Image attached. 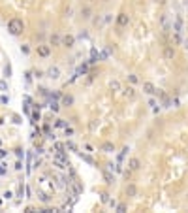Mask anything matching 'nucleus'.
Listing matches in <instances>:
<instances>
[{
  "label": "nucleus",
  "mask_w": 188,
  "mask_h": 213,
  "mask_svg": "<svg viewBox=\"0 0 188 213\" xmlns=\"http://www.w3.org/2000/svg\"><path fill=\"white\" fill-rule=\"evenodd\" d=\"M23 30H24V23H23V19H19V17H11V19L8 21V32H9L11 36H19V34H23Z\"/></svg>",
  "instance_id": "obj_1"
},
{
  "label": "nucleus",
  "mask_w": 188,
  "mask_h": 213,
  "mask_svg": "<svg viewBox=\"0 0 188 213\" xmlns=\"http://www.w3.org/2000/svg\"><path fill=\"white\" fill-rule=\"evenodd\" d=\"M36 53H38V57L47 59V57L51 55V45H47V43H40V45L36 47Z\"/></svg>",
  "instance_id": "obj_2"
},
{
  "label": "nucleus",
  "mask_w": 188,
  "mask_h": 213,
  "mask_svg": "<svg viewBox=\"0 0 188 213\" xmlns=\"http://www.w3.org/2000/svg\"><path fill=\"white\" fill-rule=\"evenodd\" d=\"M128 23H130V17H128V13L121 11V13L117 15V26H119V28H124V26H128Z\"/></svg>",
  "instance_id": "obj_3"
},
{
  "label": "nucleus",
  "mask_w": 188,
  "mask_h": 213,
  "mask_svg": "<svg viewBox=\"0 0 188 213\" xmlns=\"http://www.w3.org/2000/svg\"><path fill=\"white\" fill-rule=\"evenodd\" d=\"M62 45L68 47V49H72V47L75 45V36H73V34H66V36L62 38Z\"/></svg>",
  "instance_id": "obj_4"
},
{
  "label": "nucleus",
  "mask_w": 188,
  "mask_h": 213,
  "mask_svg": "<svg viewBox=\"0 0 188 213\" xmlns=\"http://www.w3.org/2000/svg\"><path fill=\"white\" fill-rule=\"evenodd\" d=\"M173 57H175V47L173 45H166L164 47V59L166 60H171Z\"/></svg>",
  "instance_id": "obj_5"
},
{
  "label": "nucleus",
  "mask_w": 188,
  "mask_h": 213,
  "mask_svg": "<svg viewBox=\"0 0 188 213\" xmlns=\"http://www.w3.org/2000/svg\"><path fill=\"white\" fill-rule=\"evenodd\" d=\"M143 92H147V94H156V87H154V83H151V81H143Z\"/></svg>",
  "instance_id": "obj_6"
},
{
  "label": "nucleus",
  "mask_w": 188,
  "mask_h": 213,
  "mask_svg": "<svg viewBox=\"0 0 188 213\" xmlns=\"http://www.w3.org/2000/svg\"><path fill=\"white\" fill-rule=\"evenodd\" d=\"M47 76H49L51 79H58V77H60V70H58V66H51V68L47 70Z\"/></svg>",
  "instance_id": "obj_7"
},
{
  "label": "nucleus",
  "mask_w": 188,
  "mask_h": 213,
  "mask_svg": "<svg viewBox=\"0 0 188 213\" xmlns=\"http://www.w3.org/2000/svg\"><path fill=\"white\" fill-rule=\"evenodd\" d=\"M139 166H141V162H139V159H136V157H134V159H130V160H128V168H130L132 172H136V170H139Z\"/></svg>",
  "instance_id": "obj_8"
},
{
  "label": "nucleus",
  "mask_w": 188,
  "mask_h": 213,
  "mask_svg": "<svg viewBox=\"0 0 188 213\" xmlns=\"http://www.w3.org/2000/svg\"><path fill=\"white\" fill-rule=\"evenodd\" d=\"M49 42H51V45H62V38H60L58 34H51Z\"/></svg>",
  "instance_id": "obj_9"
},
{
  "label": "nucleus",
  "mask_w": 188,
  "mask_h": 213,
  "mask_svg": "<svg viewBox=\"0 0 188 213\" xmlns=\"http://www.w3.org/2000/svg\"><path fill=\"white\" fill-rule=\"evenodd\" d=\"M126 194H128V196H136V194H137V187H136L134 183H130V185L126 187Z\"/></svg>",
  "instance_id": "obj_10"
},
{
  "label": "nucleus",
  "mask_w": 188,
  "mask_h": 213,
  "mask_svg": "<svg viewBox=\"0 0 188 213\" xmlns=\"http://www.w3.org/2000/svg\"><path fill=\"white\" fill-rule=\"evenodd\" d=\"M81 15H83L85 19H90V17H92V9H90L89 6H85V8H81Z\"/></svg>",
  "instance_id": "obj_11"
},
{
  "label": "nucleus",
  "mask_w": 188,
  "mask_h": 213,
  "mask_svg": "<svg viewBox=\"0 0 188 213\" xmlns=\"http://www.w3.org/2000/svg\"><path fill=\"white\" fill-rule=\"evenodd\" d=\"M124 96L126 98H134L136 96V89L134 87H124Z\"/></svg>",
  "instance_id": "obj_12"
},
{
  "label": "nucleus",
  "mask_w": 188,
  "mask_h": 213,
  "mask_svg": "<svg viewBox=\"0 0 188 213\" xmlns=\"http://www.w3.org/2000/svg\"><path fill=\"white\" fill-rule=\"evenodd\" d=\"M73 104V96L72 94H64L62 96V106H72Z\"/></svg>",
  "instance_id": "obj_13"
},
{
  "label": "nucleus",
  "mask_w": 188,
  "mask_h": 213,
  "mask_svg": "<svg viewBox=\"0 0 188 213\" xmlns=\"http://www.w3.org/2000/svg\"><path fill=\"white\" fill-rule=\"evenodd\" d=\"M30 119H32V125H36V123L40 121V108L32 111V115H30Z\"/></svg>",
  "instance_id": "obj_14"
},
{
  "label": "nucleus",
  "mask_w": 188,
  "mask_h": 213,
  "mask_svg": "<svg viewBox=\"0 0 188 213\" xmlns=\"http://www.w3.org/2000/svg\"><path fill=\"white\" fill-rule=\"evenodd\" d=\"M102 149H104L105 153H111V151H115V145H113L111 142H105V143L102 145Z\"/></svg>",
  "instance_id": "obj_15"
},
{
  "label": "nucleus",
  "mask_w": 188,
  "mask_h": 213,
  "mask_svg": "<svg viewBox=\"0 0 188 213\" xmlns=\"http://www.w3.org/2000/svg\"><path fill=\"white\" fill-rule=\"evenodd\" d=\"M55 126H56V128H66L68 123H66L64 119H56V121H55Z\"/></svg>",
  "instance_id": "obj_16"
},
{
  "label": "nucleus",
  "mask_w": 188,
  "mask_h": 213,
  "mask_svg": "<svg viewBox=\"0 0 188 213\" xmlns=\"http://www.w3.org/2000/svg\"><path fill=\"white\" fill-rule=\"evenodd\" d=\"M77 155H79V157H81L85 162H89V164H94V159H92V157H89V155H83V153H79V151H77Z\"/></svg>",
  "instance_id": "obj_17"
},
{
  "label": "nucleus",
  "mask_w": 188,
  "mask_h": 213,
  "mask_svg": "<svg viewBox=\"0 0 188 213\" xmlns=\"http://www.w3.org/2000/svg\"><path fill=\"white\" fill-rule=\"evenodd\" d=\"M104 179H105V183H107V185H111V183L115 181V177H113L109 172H105V174H104Z\"/></svg>",
  "instance_id": "obj_18"
},
{
  "label": "nucleus",
  "mask_w": 188,
  "mask_h": 213,
  "mask_svg": "<svg viewBox=\"0 0 188 213\" xmlns=\"http://www.w3.org/2000/svg\"><path fill=\"white\" fill-rule=\"evenodd\" d=\"M128 81H130L132 85H136V83H139V77H137L136 74H130V76H128Z\"/></svg>",
  "instance_id": "obj_19"
},
{
  "label": "nucleus",
  "mask_w": 188,
  "mask_h": 213,
  "mask_svg": "<svg viewBox=\"0 0 188 213\" xmlns=\"http://www.w3.org/2000/svg\"><path fill=\"white\" fill-rule=\"evenodd\" d=\"M8 89H9V85H8V81H6V79H2V81H0V91H2V92H6Z\"/></svg>",
  "instance_id": "obj_20"
},
{
  "label": "nucleus",
  "mask_w": 188,
  "mask_h": 213,
  "mask_svg": "<svg viewBox=\"0 0 188 213\" xmlns=\"http://www.w3.org/2000/svg\"><path fill=\"white\" fill-rule=\"evenodd\" d=\"M9 76H11V66L6 64V66H4V77H9Z\"/></svg>",
  "instance_id": "obj_21"
},
{
  "label": "nucleus",
  "mask_w": 188,
  "mask_h": 213,
  "mask_svg": "<svg viewBox=\"0 0 188 213\" xmlns=\"http://www.w3.org/2000/svg\"><path fill=\"white\" fill-rule=\"evenodd\" d=\"M66 147H68L70 151H75V153H77V145H75L73 142H66Z\"/></svg>",
  "instance_id": "obj_22"
},
{
  "label": "nucleus",
  "mask_w": 188,
  "mask_h": 213,
  "mask_svg": "<svg viewBox=\"0 0 188 213\" xmlns=\"http://www.w3.org/2000/svg\"><path fill=\"white\" fill-rule=\"evenodd\" d=\"M49 108H51L53 111H58V109H60V106H58V102H55V100H53V102L49 104Z\"/></svg>",
  "instance_id": "obj_23"
},
{
  "label": "nucleus",
  "mask_w": 188,
  "mask_h": 213,
  "mask_svg": "<svg viewBox=\"0 0 188 213\" xmlns=\"http://www.w3.org/2000/svg\"><path fill=\"white\" fill-rule=\"evenodd\" d=\"M111 89L113 91H121V83L119 81H111Z\"/></svg>",
  "instance_id": "obj_24"
},
{
  "label": "nucleus",
  "mask_w": 188,
  "mask_h": 213,
  "mask_svg": "<svg viewBox=\"0 0 188 213\" xmlns=\"http://www.w3.org/2000/svg\"><path fill=\"white\" fill-rule=\"evenodd\" d=\"M181 25H183V21L177 19V21H175V32H181Z\"/></svg>",
  "instance_id": "obj_25"
},
{
  "label": "nucleus",
  "mask_w": 188,
  "mask_h": 213,
  "mask_svg": "<svg viewBox=\"0 0 188 213\" xmlns=\"http://www.w3.org/2000/svg\"><path fill=\"white\" fill-rule=\"evenodd\" d=\"M21 53H23V55H28V53H30V47H28V45H21Z\"/></svg>",
  "instance_id": "obj_26"
},
{
  "label": "nucleus",
  "mask_w": 188,
  "mask_h": 213,
  "mask_svg": "<svg viewBox=\"0 0 188 213\" xmlns=\"http://www.w3.org/2000/svg\"><path fill=\"white\" fill-rule=\"evenodd\" d=\"M102 202L104 204H109V194L107 193H102Z\"/></svg>",
  "instance_id": "obj_27"
},
{
  "label": "nucleus",
  "mask_w": 188,
  "mask_h": 213,
  "mask_svg": "<svg viewBox=\"0 0 188 213\" xmlns=\"http://www.w3.org/2000/svg\"><path fill=\"white\" fill-rule=\"evenodd\" d=\"M173 40H175V43H181V42H183V40H181V32H175Z\"/></svg>",
  "instance_id": "obj_28"
},
{
  "label": "nucleus",
  "mask_w": 188,
  "mask_h": 213,
  "mask_svg": "<svg viewBox=\"0 0 188 213\" xmlns=\"http://www.w3.org/2000/svg\"><path fill=\"white\" fill-rule=\"evenodd\" d=\"M85 151H87V153H94V147H92L90 143H85Z\"/></svg>",
  "instance_id": "obj_29"
},
{
  "label": "nucleus",
  "mask_w": 188,
  "mask_h": 213,
  "mask_svg": "<svg viewBox=\"0 0 188 213\" xmlns=\"http://www.w3.org/2000/svg\"><path fill=\"white\" fill-rule=\"evenodd\" d=\"M2 196H4V200H9V198L13 196V193H11V191H6V193H4Z\"/></svg>",
  "instance_id": "obj_30"
},
{
  "label": "nucleus",
  "mask_w": 188,
  "mask_h": 213,
  "mask_svg": "<svg viewBox=\"0 0 188 213\" xmlns=\"http://www.w3.org/2000/svg\"><path fill=\"white\" fill-rule=\"evenodd\" d=\"M117 211H126V204H119V206H117Z\"/></svg>",
  "instance_id": "obj_31"
},
{
  "label": "nucleus",
  "mask_w": 188,
  "mask_h": 213,
  "mask_svg": "<svg viewBox=\"0 0 188 213\" xmlns=\"http://www.w3.org/2000/svg\"><path fill=\"white\" fill-rule=\"evenodd\" d=\"M24 79H26V83H30V81H32V74L26 72V74H24Z\"/></svg>",
  "instance_id": "obj_32"
},
{
  "label": "nucleus",
  "mask_w": 188,
  "mask_h": 213,
  "mask_svg": "<svg viewBox=\"0 0 188 213\" xmlns=\"http://www.w3.org/2000/svg\"><path fill=\"white\" fill-rule=\"evenodd\" d=\"M0 102H2V104H9V96H6V94H4V96L0 98Z\"/></svg>",
  "instance_id": "obj_33"
},
{
  "label": "nucleus",
  "mask_w": 188,
  "mask_h": 213,
  "mask_svg": "<svg viewBox=\"0 0 188 213\" xmlns=\"http://www.w3.org/2000/svg\"><path fill=\"white\" fill-rule=\"evenodd\" d=\"M64 130H66V136H72V134H73V128H72V126H66Z\"/></svg>",
  "instance_id": "obj_34"
},
{
  "label": "nucleus",
  "mask_w": 188,
  "mask_h": 213,
  "mask_svg": "<svg viewBox=\"0 0 188 213\" xmlns=\"http://www.w3.org/2000/svg\"><path fill=\"white\" fill-rule=\"evenodd\" d=\"M124 177H126V179H130V177H132V170H130V168H128V170H124Z\"/></svg>",
  "instance_id": "obj_35"
},
{
  "label": "nucleus",
  "mask_w": 188,
  "mask_h": 213,
  "mask_svg": "<svg viewBox=\"0 0 188 213\" xmlns=\"http://www.w3.org/2000/svg\"><path fill=\"white\" fill-rule=\"evenodd\" d=\"M40 200H41V202H49V196H47V194H40Z\"/></svg>",
  "instance_id": "obj_36"
},
{
  "label": "nucleus",
  "mask_w": 188,
  "mask_h": 213,
  "mask_svg": "<svg viewBox=\"0 0 188 213\" xmlns=\"http://www.w3.org/2000/svg\"><path fill=\"white\" fill-rule=\"evenodd\" d=\"M6 155H8V151H6V149H0V159H4Z\"/></svg>",
  "instance_id": "obj_37"
},
{
  "label": "nucleus",
  "mask_w": 188,
  "mask_h": 213,
  "mask_svg": "<svg viewBox=\"0 0 188 213\" xmlns=\"http://www.w3.org/2000/svg\"><path fill=\"white\" fill-rule=\"evenodd\" d=\"M149 106H153V108H154V106H156V100H154V98H151V100H149Z\"/></svg>",
  "instance_id": "obj_38"
},
{
  "label": "nucleus",
  "mask_w": 188,
  "mask_h": 213,
  "mask_svg": "<svg viewBox=\"0 0 188 213\" xmlns=\"http://www.w3.org/2000/svg\"><path fill=\"white\" fill-rule=\"evenodd\" d=\"M23 168V164H21V160H17V164H15V170H21Z\"/></svg>",
  "instance_id": "obj_39"
},
{
  "label": "nucleus",
  "mask_w": 188,
  "mask_h": 213,
  "mask_svg": "<svg viewBox=\"0 0 188 213\" xmlns=\"http://www.w3.org/2000/svg\"><path fill=\"white\" fill-rule=\"evenodd\" d=\"M2 166H4V164H0V176H4V174H6V170H4Z\"/></svg>",
  "instance_id": "obj_40"
},
{
  "label": "nucleus",
  "mask_w": 188,
  "mask_h": 213,
  "mask_svg": "<svg viewBox=\"0 0 188 213\" xmlns=\"http://www.w3.org/2000/svg\"><path fill=\"white\" fill-rule=\"evenodd\" d=\"M185 47H186V49H188V38H186V40H185Z\"/></svg>",
  "instance_id": "obj_41"
},
{
  "label": "nucleus",
  "mask_w": 188,
  "mask_h": 213,
  "mask_svg": "<svg viewBox=\"0 0 188 213\" xmlns=\"http://www.w3.org/2000/svg\"><path fill=\"white\" fill-rule=\"evenodd\" d=\"M153 2H158V4H164V0H153Z\"/></svg>",
  "instance_id": "obj_42"
},
{
  "label": "nucleus",
  "mask_w": 188,
  "mask_h": 213,
  "mask_svg": "<svg viewBox=\"0 0 188 213\" xmlns=\"http://www.w3.org/2000/svg\"><path fill=\"white\" fill-rule=\"evenodd\" d=\"M87 2H94V0H87Z\"/></svg>",
  "instance_id": "obj_43"
},
{
  "label": "nucleus",
  "mask_w": 188,
  "mask_h": 213,
  "mask_svg": "<svg viewBox=\"0 0 188 213\" xmlns=\"http://www.w3.org/2000/svg\"><path fill=\"white\" fill-rule=\"evenodd\" d=\"M0 204H2V200H0Z\"/></svg>",
  "instance_id": "obj_44"
},
{
  "label": "nucleus",
  "mask_w": 188,
  "mask_h": 213,
  "mask_svg": "<svg viewBox=\"0 0 188 213\" xmlns=\"http://www.w3.org/2000/svg\"><path fill=\"white\" fill-rule=\"evenodd\" d=\"M104 2H107V0H104Z\"/></svg>",
  "instance_id": "obj_45"
},
{
  "label": "nucleus",
  "mask_w": 188,
  "mask_h": 213,
  "mask_svg": "<svg viewBox=\"0 0 188 213\" xmlns=\"http://www.w3.org/2000/svg\"><path fill=\"white\" fill-rule=\"evenodd\" d=\"M186 15H188V11H186Z\"/></svg>",
  "instance_id": "obj_46"
},
{
  "label": "nucleus",
  "mask_w": 188,
  "mask_h": 213,
  "mask_svg": "<svg viewBox=\"0 0 188 213\" xmlns=\"http://www.w3.org/2000/svg\"><path fill=\"white\" fill-rule=\"evenodd\" d=\"M186 4H188V0H186Z\"/></svg>",
  "instance_id": "obj_47"
}]
</instances>
